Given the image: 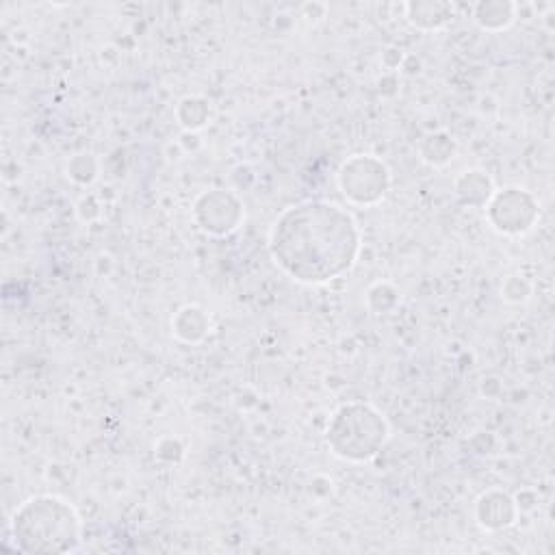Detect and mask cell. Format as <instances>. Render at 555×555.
<instances>
[{
	"label": "cell",
	"instance_id": "cell-1",
	"mask_svg": "<svg viewBox=\"0 0 555 555\" xmlns=\"http://www.w3.org/2000/svg\"><path fill=\"white\" fill-rule=\"evenodd\" d=\"M363 235L343 206L306 200L282 213L269 235V252L289 278L302 285H328L345 276L360 254Z\"/></svg>",
	"mask_w": 555,
	"mask_h": 555
},
{
	"label": "cell",
	"instance_id": "cell-2",
	"mask_svg": "<svg viewBox=\"0 0 555 555\" xmlns=\"http://www.w3.org/2000/svg\"><path fill=\"white\" fill-rule=\"evenodd\" d=\"M11 534L20 551L68 553L81 545V519L66 499L40 495L24 501L11 519Z\"/></svg>",
	"mask_w": 555,
	"mask_h": 555
},
{
	"label": "cell",
	"instance_id": "cell-3",
	"mask_svg": "<svg viewBox=\"0 0 555 555\" xmlns=\"http://www.w3.org/2000/svg\"><path fill=\"white\" fill-rule=\"evenodd\" d=\"M389 441V423L369 404H345L330 421L328 445L334 456L347 462L376 458Z\"/></svg>",
	"mask_w": 555,
	"mask_h": 555
},
{
	"label": "cell",
	"instance_id": "cell-4",
	"mask_svg": "<svg viewBox=\"0 0 555 555\" xmlns=\"http://www.w3.org/2000/svg\"><path fill=\"white\" fill-rule=\"evenodd\" d=\"M339 187L352 204L373 206L382 202L386 191L391 189V172L386 163L373 154H356L343 163Z\"/></svg>",
	"mask_w": 555,
	"mask_h": 555
},
{
	"label": "cell",
	"instance_id": "cell-5",
	"mask_svg": "<svg viewBox=\"0 0 555 555\" xmlns=\"http://www.w3.org/2000/svg\"><path fill=\"white\" fill-rule=\"evenodd\" d=\"M488 222L503 235H525L538 222V202L525 189L495 191L486 204Z\"/></svg>",
	"mask_w": 555,
	"mask_h": 555
},
{
	"label": "cell",
	"instance_id": "cell-6",
	"mask_svg": "<svg viewBox=\"0 0 555 555\" xmlns=\"http://www.w3.org/2000/svg\"><path fill=\"white\" fill-rule=\"evenodd\" d=\"M193 217H196V222L204 232L215 237H224L239 228L243 219V206L232 193L213 189L209 193H202L198 198Z\"/></svg>",
	"mask_w": 555,
	"mask_h": 555
},
{
	"label": "cell",
	"instance_id": "cell-7",
	"mask_svg": "<svg viewBox=\"0 0 555 555\" xmlns=\"http://www.w3.org/2000/svg\"><path fill=\"white\" fill-rule=\"evenodd\" d=\"M477 519L486 529H503L510 527L516 519V503L510 495L490 490L477 501Z\"/></svg>",
	"mask_w": 555,
	"mask_h": 555
},
{
	"label": "cell",
	"instance_id": "cell-8",
	"mask_svg": "<svg viewBox=\"0 0 555 555\" xmlns=\"http://www.w3.org/2000/svg\"><path fill=\"white\" fill-rule=\"evenodd\" d=\"M406 20L415 29L438 31L454 20V5L438 3V0H425V3H408Z\"/></svg>",
	"mask_w": 555,
	"mask_h": 555
},
{
	"label": "cell",
	"instance_id": "cell-9",
	"mask_svg": "<svg viewBox=\"0 0 555 555\" xmlns=\"http://www.w3.org/2000/svg\"><path fill=\"white\" fill-rule=\"evenodd\" d=\"M456 193L458 198L469 206H486L488 200L493 198L495 187L490 176L482 170H469L456 180Z\"/></svg>",
	"mask_w": 555,
	"mask_h": 555
},
{
	"label": "cell",
	"instance_id": "cell-10",
	"mask_svg": "<svg viewBox=\"0 0 555 555\" xmlns=\"http://www.w3.org/2000/svg\"><path fill=\"white\" fill-rule=\"evenodd\" d=\"M209 315H206L200 306H185L180 308L178 315L172 321L174 334L185 343H198L209 332Z\"/></svg>",
	"mask_w": 555,
	"mask_h": 555
},
{
	"label": "cell",
	"instance_id": "cell-11",
	"mask_svg": "<svg viewBox=\"0 0 555 555\" xmlns=\"http://www.w3.org/2000/svg\"><path fill=\"white\" fill-rule=\"evenodd\" d=\"M473 18L477 27L499 33L506 31L516 18V5L514 3H503V0H490V3H480L473 11Z\"/></svg>",
	"mask_w": 555,
	"mask_h": 555
},
{
	"label": "cell",
	"instance_id": "cell-12",
	"mask_svg": "<svg viewBox=\"0 0 555 555\" xmlns=\"http://www.w3.org/2000/svg\"><path fill=\"white\" fill-rule=\"evenodd\" d=\"M180 126H185L187 131H198L206 122H209V102L204 98H185L180 102V107L176 111Z\"/></svg>",
	"mask_w": 555,
	"mask_h": 555
},
{
	"label": "cell",
	"instance_id": "cell-13",
	"mask_svg": "<svg viewBox=\"0 0 555 555\" xmlns=\"http://www.w3.org/2000/svg\"><path fill=\"white\" fill-rule=\"evenodd\" d=\"M454 152H456V144L443 133L430 135L421 146L423 161H428L432 165H445L449 159H454Z\"/></svg>",
	"mask_w": 555,
	"mask_h": 555
}]
</instances>
